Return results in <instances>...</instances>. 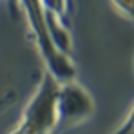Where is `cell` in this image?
I'll return each mask as SVG.
<instances>
[{
  "label": "cell",
  "instance_id": "6da1fadb",
  "mask_svg": "<svg viewBox=\"0 0 134 134\" xmlns=\"http://www.w3.org/2000/svg\"><path fill=\"white\" fill-rule=\"evenodd\" d=\"M22 4L25 7V11H27V18L33 25L38 45L44 53V60L47 64V69H49L47 74H51L58 83L74 80L76 65L69 60L67 54L60 53L53 45L49 31H47V16H45V11L42 7V4H40V0H22Z\"/></svg>",
  "mask_w": 134,
  "mask_h": 134
},
{
  "label": "cell",
  "instance_id": "7a4b0ae2",
  "mask_svg": "<svg viewBox=\"0 0 134 134\" xmlns=\"http://www.w3.org/2000/svg\"><path fill=\"white\" fill-rule=\"evenodd\" d=\"M56 89L58 82L51 74H45L24 111L22 121L16 127L18 131H22L24 134H51L54 131V127L58 125Z\"/></svg>",
  "mask_w": 134,
  "mask_h": 134
},
{
  "label": "cell",
  "instance_id": "3957f363",
  "mask_svg": "<svg viewBox=\"0 0 134 134\" xmlns=\"http://www.w3.org/2000/svg\"><path fill=\"white\" fill-rule=\"evenodd\" d=\"M94 111V102L80 83L64 82L56 89V116L58 123H80L87 120Z\"/></svg>",
  "mask_w": 134,
  "mask_h": 134
},
{
  "label": "cell",
  "instance_id": "277c9868",
  "mask_svg": "<svg viewBox=\"0 0 134 134\" xmlns=\"http://www.w3.org/2000/svg\"><path fill=\"white\" fill-rule=\"evenodd\" d=\"M45 13L56 15V16H65L69 13V0H40Z\"/></svg>",
  "mask_w": 134,
  "mask_h": 134
},
{
  "label": "cell",
  "instance_id": "5b68a950",
  "mask_svg": "<svg viewBox=\"0 0 134 134\" xmlns=\"http://www.w3.org/2000/svg\"><path fill=\"white\" fill-rule=\"evenodd\" d=\"M112 2L118 7V11H121L125 16L132 15V0H112Z\"/></svg>",
  "mask_w": 134,
  "mask_h": 134
},
{
  "label": "cell",
  "instance_id": "8992f818",
  "mask_svg": "<svg viewBox=\"0 0 134 134\" xmlns=\"http://www.w3.org/2000/svg\"><path fill=\"white\" fill-rule=\"evenodd\" d=\"M114 134H132V116H131V114L127 116V120L123 121V125H121Z\"/></svg>",
  "mask_w": 134,
  "mask_h": 134
}]
</instances>
